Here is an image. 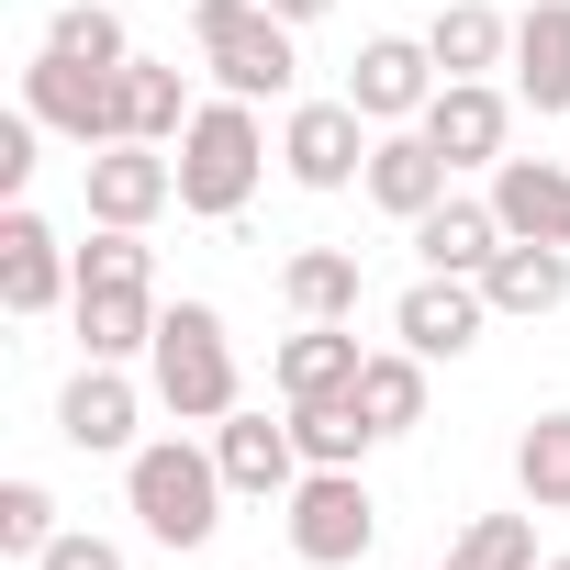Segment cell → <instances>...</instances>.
<instances>
[{
	"label": "cell",
	"mask_w": 570,
	"mask_h": 570,
	"mask_svg": "<svg viewBox=\"0 0 570 570\" xmlns=\"http://www.w3.org/2000/svg\"><path fill=\"white\" fill-rule=\"evenodd\" d=\"M79 347L90 358H135V347H157V257H146V235L135 224H101L90 246H79Z\"/></svg>",
	"instance_id": "1"
},
{
	"label": "cell",
	"mask_w": 570,
	"mask_h": 570,
	"mask_svg": "<svg viewBox=\"0 0 570 570\" xmlns=\"http://www.w3.org/2000/svg\"><path fill=\"white\" fill-rule=\"evenodd\" d=\"M257 168H268V135H257V101H202L190 112V135H179V213H202V224H235L246 213V190H257Z\"/></svg>",
	"instance_id": "2"
},
{
	"label": "cell",
	"mask_w": 570,
	"mask_h": 570,
	"mask_svg": "<svg viewBox=\"0 0 570 570\" xmlns=\"http://www.w3.org/2000/svg\"><path fill=\"white\" fill-rule=\"evenodd\" d=\"M124 492H135V514H146L157 548H213V525H224V459L190 448V436L135 448L124 459Z\"/></svg>",
	"instance_id": "3"
},
{
	"label": "cell",
	"mask_w": 570,
	"mask_h": 570,
	"mask_svg": "<svg viewBox=\"0 0 570 570\" xmlns=\"http://www.w3.org/2000/svg\"><path fill=\"white\" fill-rule=\"evenodd\" d=\"M190 46H202V68H213L235 101H279V90L303 79L292 23H279L268 0H190Z\"/></svg>",
	"instance_id": "4"
},
{
	"label": "cell",
	"mask_w": 570,
	"mask_h": 570,
	"mask_svg": "<svg viewBox=\"0 0 570 570\" xmlns=\"http://www.w3.org/2000/svg\"><path fill=\"white\" fill-rule=\"evenodd\" d=\"M146 370H157V403H168L179 425H224V414H235V347H224V314H213V303H168Z\"/></svg>",
	"instance_id": "5"
},
{
	"label": "cell",
	"mask_w": 570,
	"mask_h": 570,
	"mask_svg": "<svg viewBox=\"0 0 570 570\" xmlns=\"http://www.w3.org/2000/svg\"><path fill=\"white\" fill-rule=\"evenodd\" d=\"M124 68H135V57H124ZM124 68H79V57L46 46V57L23 68V112H35L46 135H68L79 157H90V146H124V135H135V112H124Z\"/></svg>",
	"instance_id": "6"
},
{
	"label": "cell",
	"mask_w": 570,
	"mask_h": 570,
	"mask_svg": "<svg viewBox=\"0 0 570 570\" xmlns=\"http://www.w3.org/2000/svg\"><path fill=\"white\" fill-rule=\"evenodd\" d=\"M370 537H381V503H370L358 470H303V481H292V548H303L314 570L370 559Z\"/></svg>",
	"instance_id": "7"
},
{
	"label": "cell",
	"mask_w": 570,
	"mask_h": 570,
	"mask_svg": "<svg viewBox=\"0 0 570 570\" xmlns=\"http://www.w3.org/2000/svg\"><path fill=\"white\" fill-rule=\"evenodd\" d=\"M370 112L358 101H303L292 124H279V168H292L303 190H347V179H370V135H358Z\"/></svg>",
	"instance_id": "8"
},
{
	"label": "cell",
	"mask_w": 570,
	"mask_h": 570,
	"mask_svg": "<svg viewBox=\"0 0 570 570\" xmlns=\"http://www.w3.org/2000/svg\"><path fill=\"white\" fill-rule=\"evenodd\" d=\"M414 124H425V146H436L448 168H503V135H514V101H503L492 79H436V101H425Z\"/></svg>",
	"instance_id": "9"
},
{
	"label": "cell",
	"mask_w": 570,
	"mask_h": 570,
	"mask_svg": "<svg viewBox=\"0 0 570 570\" xmlns=\"http://www.w3.org/2000/svg\"><path fill=\"white\" fill-rule=\"evenodd\" d=\"M179 202V157H157L146 135H124V146H90V224H157Z\"/></svg>",
	"instance_id": "10"
},
{
	"label": "cell",
	"mask_w": 570,
	"mask_h": 570,
	"mask_svg": "<svg viewBox=\"0 0 570 570\" xmlns=\"http://www.w3.org/2000/svg\"><path fill=\"white\" fill-rule=\"evenodd\" d=\"M0 303L12 314H46V303H79V257L46 235V213H0Z\"/></svg>",
	"instance_id": "11"
},
{
	"label": "cell",
	"mask_w": 570,
	"mask_h": 570,
	"mask_svg": "<svg viewBox=\"0 0 570 570\" xmlns=\"http://www.w3.org/2000/svg\"><path fill=\"white\" fill-rule=\"evenodd\" d=\"M213 459H224V492H257V503H292V481H303V436L246 403L213 425Z\"/></svg>",
	"instance_id": "12"
},
{
	"label": "cell",
	"mask_w": 570,
	"mask_h": 570,
	"mask_svg": "<svg viewBox=\"0 0 570 570\" xmlns=\"http://www.w3.org/2000/svg\"><path fill=\"white\" fill-rule=\"evenodd\" d=\"M492 325V303H481V279H448V268H425L414 292L392 303V336L414 347V358H459L470 336Z\"/></svg>",
	"instance_id": "13"
},
{
	"label": "cell",
	"mask_w": 570,
	"mask_h": 570,
	"mask_svg": "<svg viewBox=\"0 0 570 570\" xmlns=\"http://www.w3.org/2000/svg\"><path fill=\"white\" fill-rule=\"evenodd\" d=\"M347 101H358L370 124H414V112L436 101V57H425L414 35H370L358 68H347Z\"/></svg>",
	"instance_id": "14"
},
{
	"label": "cell",
	"mask_w": 570,
	"mask_h": 570,
	"mask_svg": "<svg viewBox=\"0 0 570 570\" xmlns=\"http://www.w3.org/2000/svg\"><path fill=\"white\" fill-rule=\"evenodd\" d=\"M492 213L525 246H570V168L559 157H503L492 168Z\"/></svg>",
	"instance_id": "15"
},
{
	"label": "cell",
	"mask_w": 570,
	"mask_h": 570,
	"mask_svg": "<svg viewBox=\"0 0 570 570\" xmlns=\"http://www.w3.org/2000/svg\"><path fill=\"white\" fill-rule=\"evenodd\" d=\"M57 436H68V448H90V459L135 448V381H124L112 358H90V370L57 392Z\"/></svg>",
	"instance_id": "16"
},
{
	"label": "cell",
	"mask_w": 570,
	"mask_h": 570,
	"mask_svg": "<svg viewBox=\"0 0 570 570\" xmlns=\"http://www.w3.org/2000/svg\"><path fill=\"white\" fill-rule=\"evenodd\" d=\"M481 303H492V314H525V325L559 314V303H570V246H525V235H503V257L481 268Z\"/></svg>",
	"instance_id": "17"
},
{
	"label": "cell",
	"mask_w": 570,
	"mask_h": 570,
	"mask_svg": "<svg viewBox=\"0 0 570 570\" xmlns=\"http://www.w3.org/2000/svg\"><path fill=\"white\" fill-rule=\"evenodd\" d=\"M358 370H370V347L347 325H303L268 381H279V403H336V392H358Z\"/></svg>",
	"instance_id": "18"
},
{
	"label": "cell",
	"mask_w": 570,
	"mask_h": 570,
	"mask_svg": "<svg viewBox=\"0 0 570 570\" xmlns=\"http://www.w3.org/2000/svg\"><path fill=\"white\" fill-rule=\"evenodd\" d=\"M370 202H381V213H403V224H425V213L448 202V157L425 146V124L370 146Z\"/></svg>",
	"instance_id": "19"
},
{
	"label": "cell",
	"mask_w": 570,
	"mask_h": 570,
	"mask_svg": "<svg viewBox=\"0 0 570 570\" xmlns=\"http://www.w3.org/2000/svg\"><path fill=\"white\" fill-rule=\"evenodd\" d=\"M514 101L570 112V0H537V12L514 23Z\"/></svg>",
	"instance_id": "20"
},
{
	"label": "cell",
	"mask_w": 570,
	"mask_h": 570,
	"mask_svg": "<svg viewBox=\"0 0 570 570\" xmlns=\"http://www.w3.org/2000/svg\"><path fill=\"white\" fill-rule=\"evenodd\" d=\"M414 246H425V268H448V279H481V268L503 257V213H492V202H459V190H448V202H436V213L414 224Z\"/></svg>",
	"instance_id": "21"
},
{
	"label": "cell",
	"mask_w": 570,
	"mask_h": 570,
	"mask_svg": "<svg viewBox=\"0 0 570 570\" xmlns=\"http://www.w3.org/2000/svg\"><path fill=\"white\" fill-rule=\"evenodd\" d=\"M425 57H436V79H481V68L514 57V23L492 12V0H448V12L425 23Z\"/></svg>",
	"instance_id": "22"
},
{
	"label": "cell",
	"mask_w": 570,
	"mask_h": 570,
	"mask_svg": "<svg viewBox=\"0 0 570 570\" xmlns=\"http://www.w3.org/2000/svg\"><path fill=\"white\" fill-rule=\"evenodd\" d=\"M279 303H292L303 325H347L358 314V257L347 246H303L292 268H279Z\"/></svg>",
	"instance_id": "23"
},
{
	"label": "cell",
	"mask_w": 570,
	"mask_h": 570,
	"mask_svg": "<svg viewBox=\"0 0 570 570\" xmlns=\"http://www.w3.org/2000/svg\"><path fill=\"white\" fill-rule=\"evenodd\" d=\"M292 436H303V470H358L381 425L358 414V392H336V403H292Z\"/></svg>",
	"instance_id": "24"
},
{
	"label": "cell",
	"mask_w": 570,
	"mask_h": 570,
	"mask_svg": "<svg viewBox=\"0 0 570 570\" xmlns=\"http://www.w3.org/2000/svg\"><path fill=\"white\" fill-rule=\"evenodd\" d=\"M514 481H525L537 514H570V414H537L514 436Z\"/></svg>",
	"instance_id": "25"
},
{
	"label": "cell",
	"mask_w": 570,
	"mask_h": 570,
	"mask_svg": "<svg viewBox=\"0 0 570 570\" xmlns=\"http://www.w3.org/2000/svg\"><path fill=\"white\" fill-rule=\"evenodd\" d=\"M358 414H370L381 436L425 425V358H414V347H403V358H370V370H358Z\"/></svg>",
	"instance_id": "26"
},
{
	"label": "cell",
	"mask_w": 570,
	"mask_h": 570,
	"mask_svg": "<svg viewBox=\"0 0 570 570\" xmlns=\"http://www.w3.org/2000/svg\"><path fill=\"white\" fill-rule=\"evenodd\" d=\"M124 112H135V135H146V146H168V135H190V112H202V101L179 90V68H146V57H135V68H124Z\"/></svg>",
	"instance_id": "27"
},
{
	"label": "cell",
	"mask_w": 570,
	"mask_h": 570,
	"mask_svg": "<svg viewBox=\"0 0 570 570\" xmlns=\"http://www.w3.org/2000/svg\"><path fill=\"white\" fill-rule=\"evenodd\" d=\"M436 570H537V525H525V514H481V525L448 537Z\"/></svg>",
	"instance_id": "28"
},
{
	"label": "cell",
	"mask_w": 570,
	"mask_h": 570,
	"mask_svg": "<svg viewBox=\"0 0 570 570\" xmlns=\"http://www.w3.org/2000/svg\"><path fill=\"white\" fill-rule=\"evenodd\" d=\"M68 525H57V492L46 481H0V548H12V559H46Z\"/></svg>",
	"instance_id": "29"
},
{
	"label": "cell",
	"mask_w": 570,
	"mask_h": 570,
	"mask_svg": "<svg viewBox=\"0 0 570 570\" xmlns=\"http://www.w3.org/2000/svg\"><path fill=\"white\" fill-rule=\"evenodd\" d=\"M46 46H57V57H79V68H124V23L101 12V0H68V12L46 23Z\"/></svg>",
	"instance_id": "30"
},
{
	"label": "cell",
	"mask_w": 570,
	"mask_h": 570,
	"mask_svg": "<svg viewBox=\"0 0 570 570\" xmlns=\"http://www.w3.org/2000/svg\"><path fill=\"white\" fill-rule=\"evenodd\" d=\"M35 135H46L35 112H12V124H0V190H23V179H35Z\"/></svg>",
	"instance_id": "31"
},
{
	"label": "cell",
	"mask_w": 570,
	"mask_h": 570,
	"mask_svg": "<svg viewBox=\"0 0 570 570\" xmlns=\"http://www.w3.org/2000/svg\"><path fill=\"white\" fill-rule=\"evenodd\" d=\"M35 570H124V548H112V537H57Z\"/></svg>",
	"instance_id": "32"
},
{
	"label": "cell",
	"mask_w": 570,
	"mask_h": 570,
	"mask_svg": "<svg viewBox=\"0 0 570 570\" xmlns=\"http://www.w3.org/2000/svg\"><path fill=\"white\" fill-rule=\"evenodd\" d=\"M268 12H279V23H325L336 0H268Z\"/></svg>",
	"instance_id": "33"
},
{
	"label": "cell",
	"mask_w": 570,
	"mask_h": 570,
	"mask_svg": "<svg viewBox=\"0 0 570 570\" xmlns=\"http://www.w3.org/2000/svg\"><path fill=\"white\" fill-rule=\"evenodd\" d=\"M537 570H570V559H537Z\"/></svg>",
	"instance_id": "34"
}]
</instances>
